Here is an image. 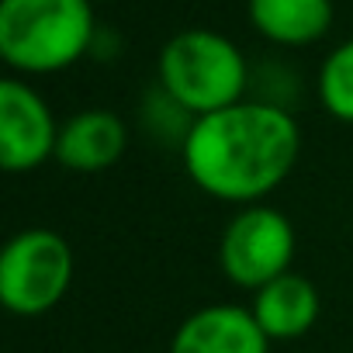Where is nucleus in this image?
Masks as SVG:
<instances>
[{
	"label": "nucleus",
	"mask_w": 353,
	"mask_h": 353,
	"mask_svg": "<svg viewBox=\"0 0 353 353\" xmlns=\"http://www.w3.org/2000/svg\"><path fill=\"white\" fill-rule=\"evenodd\" d=\"M301 156L294 114L274 101H239L194 118L181 142L184 170L198 191L225 205H263Z\"/></svg>",
	"instance_id": "1"
},
{
	"label": "nucleus",
	"mask_w": 353,
	"mask_h": 353,
	"mask_svg": "<svg viewBox=\"0 0 353 353\" xmlns=\"http://www.w3.org/2000/svg\"><path fill=\"white\" fill-rule=\"evenodd\" d=\"M94 39V0H0V59L21 77L70 70Z\"/></svg>",
	"instance_id": "2"
},
{
	"label": "nucleus",
	"mask_w": 353,
	"mask_h": 353,
	"mask_svg": "<svg viewBox=\"0 0 353 353\" xmlns=\"http://www.w3.org/2000/svg\"><path fill=\"white\" fill-rule=\"evenodd\" d=\"M159 90L191 118L246 101L250 66L232 39L212 28H188L166 39L156 59Z\"/></svg>",
	"instance_id": "3"
},
{
	"label": "nucleus",
	"mask_w": 353,
	"mask_h": 353,
	"mask_svg": "<svg viewBox=\"0 0 353 353\" xmlns=\"http://www.w3.org/2000/svg\"><path fill=\"white\" fill-rule=\"evenodd\" d=\"M73 284V250L52 229H21L0 250V305L18 319L52 312Z\"/></svg>",
	"instance_id": "4"
},
{
	"label": "nucleus",
	"mask_w": 353,
	"mask_h": 353,
	"mask_svg": "<svg viewBox=\"0 0 353 353\" xmlns=\"http://www.w3.org/2000/svg\"><path fill=\"white\" fill-rule=\"evenodd\" d=\"M294 260V225L281 208L246 205L239 208L219 239V267L222 274L243 288L260 291L291 270Z\"/></svg>",
	"instance_id": "5"
},
{
	"label": "nucleus",
	"mask_w": 353,
	"mask_h": 353,
	"mask_svg": "<svg viewBox=\"0 0 353 353\" xmlns=\"http://www.w3.org/2000/svg\"><path fill=\"white\" fill-rule=\"evenodd\" d=\"M59 128L46 97L21 77L0 83V166L8 173H32L56 156Z\"/></svg>",
	"instance_id": "6"
},
{
	"label": "nucleus",
	"mask_w": 353,
	"mask_h": 353,
	"mask_svg": "<svg viewBox=\"0 0 353 353\" xmlns=\"http://www.w3.org/2000/svg\"><path fill=\"white\" fill-rule=\"evenodd\" d=\"M170 353H270V339L243 305H205L176 325Z\"/></svg>",
	"instance_id": "7"
},
{
	"label": "nucleus",
	"mask_w": 353,
	"mask_h": 353,
	"mask_svg": "<svg viewBox=\"0 0 353 353\" xmlns=\"http://www.w3.org/2000/svg\"><path fill=\"white\" fill-rule=\"evenodd\" d=\"M128 149L125 121L108 108H87L63 121L56 163L70 173H104L111 170Z\"/></svg>",
	"instance_id": "8"
},
{
	"label": "nucleus",
	"mask_w": 353,
	"mask_h": 353,
	"mask_svg": "<svg viewBox=\"0 0 353 353\" xmlns=\"http://www.w3.org/2000/svg\"><path fill=\"white\" fill-rule=\"evenodd\" d=\"M250 312L270 343H291V339H301L305 332H312V325L319 322V312H322V298L305 274L288 270L277 281L253 291Z\"/></svg>",
	"instance_id": "9"
},
{
	"label": "nucleus",
	"mask_w": 353,
	"mask_h": 353,
	"mask_svg": "<svg viewBox=\"0 0 353 353\" xmlns=\"http://www.w3.org/2000/svg\"><path fill=\"white\" fill-rule=\"evenodd\" d=\"M250 25L274 46L305 49L329 35L332 0H250Z\"/></svg>",
	"instance_id": "10"
},
{
	"label": "nucleus",
	"mask_w": 353,
	"mask_h": 353,
	"mask_svg": "<svg viewBox=\"0 0 353 353\" xmlns=\"http://www.w3.org/2000/svg\"><path fill=\"white\" fill-rule=\"evenodd\" d=\"M315 94L329 118L353 125V39L339 42L322 59L315 77Z\"/></svg>",
	"instance_id": "11"
},
{
	"label": "nucleus",
	"mask_w": 353,
	"mask_h": 353,
	"mask_svg": "<svg viewBox=\"0 0 353 353\" xmlns=\"http://www.w3.org/2000/svg\"><path fill=\"white\" fill-rule=\"evenodd\" d=\"M94 4H97V0H94ZM101 4H111V0H101Z\"/></svg>",
	"instance_id": "12"
}]
</instances>
